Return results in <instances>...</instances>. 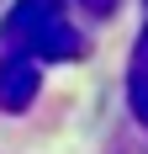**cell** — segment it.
Wrapping results in <instances>:
<instances>
[{
  "mask_svg": "<svg viewBox=\"0 0 148 154\" xmlns=\"http://www.w3.org/2000/svg\"><path fill=\"white\" fill-rule=\"evenodd\" d=\"M0 53H27L37 64H69L85 59L90 43L85 32H74L69 0H11V11L0 16Z\"/></svg>",
  "mask_w": 148,
  "mask_h": 154,
  "instance_id": "cell-1",
  "label": "cell"
},
{
  "mask_svg": "<svg viewBox=\"0 0 148 154\" xmlns=\"http://www.w3.org/2000/svg\"><path fill=\"white\" fill-rule=\"evenodd\" d=\"M43 91V64L27 53H0V112H27Z\"/></svg>",
  "mask_w": 148,
  "mask_h": 154,
  "instance_id": "cell-2",
  "label": "cell"
},
{
  "mask_svg": "<svg viewBox=\"0 0 148 154\" xmlns=\"http://www.w3.org/2000/svg\"><path fill=\"white\" fill-rule=\"evenodd\" d=\"M127 106H132V117L148 128V27L138 32V43H132V64H127Z\"/></svg>",
  "mask_w": 148,
  "mask_h": 154,
  "instance_id": "cell-3",
  "label": "cell"
},
{
  "mask_svg": "<svg viewBox=\"0 0 148 154\" xmlns=\"http://www.w3.org/2000/svg\"><path fill=\"white\" fill-rule=\"evenodd\" d=\"M74 5H79L85 16H95V21H106V16H117V5H122V0H74Z\"/></svg>",
  "mask_w": 148,
  "mask_h": 154,
  "instance_id": "cell-4",
  "label": "cell"
}]
</instances>
